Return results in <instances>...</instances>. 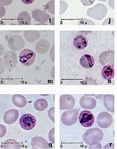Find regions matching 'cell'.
<instances>
[{
    "label": "cell",
    "mask_w": 117,
    "mask_h": 149,
    "mask_svg": "<svg viewBox=\"0 0 117 149\" xmlns=\"http://www.w3.org/2000/svg\"><path fill=\"white\" fill-rule=\"evenodd\" d=\"M83 5L85 6H91L95 3V0H81Z\"/></svg>",
    "instance_id": "cell-14"
},
{
    "label": "cell",
    "mask_w": 117,
    "mask_h": 149,
    "mask_svg": "<svg viewBox=\"0 0 117 149\" xmlns=\"http://www.w3.org/2000/svg\"><path fill=\"white\" fill-rule=\"evenodd\" d=\"M18 117V112L14 109H11L5 113L4 115V120L5 123L11 124L16 122Z\"/></svg>",
    "instance_id": "cell-5"
},
{
    "label": "cell",
    "mask_w": 117,
    "mask_h": 149,
    "mask_svg": "<svg viewBox=\"0 0 117 149\" xmlns=\"http://www.w3.org/2000/svg\"><path fill=\"white\" fill-rule=\"evenodd\" d=\"M36 53L30 49H25L20 52L19 56V61L25 66L32 65L35 61Z\"/></svg>",
    "instance_id": "cell-2"
},
{
    "label": "cell",
    "mask_w": 117,
    "mask_h": 149,
    "mask_svg": "<svg viewBox=\"0 0 117 149\" xmlns=\"http://www.w3.org/2000/svg\"><path fill=\"white\" fill-rule=\"evenodd\" d=\"M88 41L84 36L78 35L74 39V46L77 50H83L87 46Z\"/></svg>",
    "instance_id": "cell-7"
},
{
    "label": "cell",
    "mask_w": 117,
    "mask_h": 149,
    "mask_svg": "<svg viewBox=\"0 0 117 149\" xmlns=\"http://www.w3.org/2000/svg\"><path fill=\"white\" fill-rule=\"evenodd\" d=\"M80 123L84 127H90L93 124L95 118L92 113L84 110L80 113L79 116Z\"/></svg>",
    "instance_id": "cell-4"
},
{
    "label": "cell",
    "mask_w": 117,
    "mask_h": 149,
    "mask_svg": "<svg viewBox=\"0 0 117 149\" xmlns=\"http://www.w3.org/2000/svg\"><path fill=\"white\" fill-rule=\"evenodd\" d=\"M36 123L35 117L30 114L22 115L19 120V123L22 128L26 130L33 129L35 127Z\"/></svg>",
    "instance_id": "cell-3"
},
{
    "label": "cell",
    "mask_w": 117,
    "mask_h": 149,
    "mask_svg": "<svg viewBox=\"0 0 117 149\" xmlns=\"http://www.w3.org/2000/svg\"><path fill=\"white\" fill-rule=\"evenodd\" d=\"M102 76L105 80H111L114 77V69L113 66L108 65L103 68Z\"/></svg>",
    "instance_id": "cell-8"
},
{
    "label": "cell",
    "mask_w": 117,
    "mask_h": 149,
    "mask_svg": "<svg viewBox=\"0 0 117 149\" xmlns=\"http://www.w3.org/2000/svg\"><path fill=\"white\" fill-rule=\"evenodd\" d=\"M98 1H105L106 0H98Z\"/></svg>",
    "instance_id": "cell-17"
},
{
    "label": "cell",
    "mask_w": 117,
    "mask_h": 149,
    "mask_svg": "<svg viewBox=\"0 0 117 149\" xmlns=\"http://www.w3.org/2000/svg\"><path fill=\"white\" fill-rule=\"evenodd\" d=\"M13 104L18 108H24L27 104V100L25 96L21 95H15L12 98Z\"/></svg>",
    "instance_id": "cell-9"
},
{
    "label": "cell",
    "mask_w": 117,
    "mask_h": 149,
    "mask_svg": "<svg viewBox=\"0 0 117 149\" xmlns=\"http://www.w3.org/2000/svg\"><path fill=\"white\" fill-rule=\"evenodd\" d=\"M35 0H21L22 3H24L25 4H27V5L32 3Z\"/></svg>",
    "instance_id": "cell-15"
},
{
    "label": "cell",
    "mask_w": 117,
    "mask_h": 149,
    "mask_svg": "<svg viewBox=\"0 0 117 149\" xmlns=\"http://www.w3.org/2000/svg\"><path fill=\"white\" fill-rule=\"evenodd\" d=\"M48 102L44 99H39L35 102L34 108L38 111H43L48 108Z\"/></svg>",
    "instance_id": "cell-13"
},
{
    "label": "cell",
    "mask_w": 117,
    "mask_h": 149,
    "mask_svg": "<svg viewBox=\"0 0 117 149\" xmlns=\"http://www.w3.org/2000/svg\"><path fill=\"white\" fill-rule=\"evenodd\" d=\"M80 64L84 68L90 69L95 64V59L90 55L84 54L80 59Z\"/></svg>",
    "instance_id": "cell-6"
},
{
    "label": "cell",
    "mask_w": 117,
    "mask_h": 149,
    "mask_svg": "<svg viewBox=\"0 0 117 149\" xmlns=\"http://www.w3.org/2000/svg\"><path fill=\"white\" fill-rule=\"evenodd\" d=\"M72 97V96L70 95H63L60 96V109L62 110L64 109H71L72 107L71 106L74 107V104L72 103H68L67 101H69V99Z\"/></svg>",
    "instance_id": "cell-10"
},
{
    "label": "cell",
    "mask_w": 117,
    "mask_h": 149,
    "mask_svg": "<svg viewBox=\"0 0 117 149\" xmlns=\"http://www.w3.org/2000/svg\"><path fill=\"white\" fill-rule=\"evenodd\" d=\"M108 5H109V7L111 8L112 9H114V0H109V1H108Z\"/></svg>",
    "instance_id": "cell-16"
},
{
    "label": "cell",
    "mask_w": 117,
    "mask_h": 149,
    "mask_svg": "<svg viewBox=\"0 0 117 149\" xmlns=\"http://www.w3.org/2000/svg\"><path fill=\"white\" fill-rule=\"evenodd\" d=\"M78 109H74L71 111H66L62 114V122L65 125L67 124V122L69 121V119L71 117L74 118H77V115L78 114Z\"/></svg>",
    "instance_id": "cell-11"
},
{
    "label": "cell",
    "mask_w": 117,
    "mask_h": 149,
    "mask_svg": "<svg viewBox=\"0 0 117 149\" xmlns=\"http://www.w3.org/2000/svg\"><path fill=\"white\" fill-rule=\"evenodd\" d=\"M33 18L37 21L47 20L49 15L41 10H35L32 12Z\"/></svg>",
    "instance_id": "cell-12"
},
{
    "label": "cell",
    "mask_w": 117,
    "mask_h": 149,
    "mask_svg": "<svg viewBox=\"0 0 117 149\" xmlns=\"http://www.w3.org/2000/svg\"><path fill=\"white\" fill-rule=\"evenodd\" d=\"M107 13V8L103 4H97L92 8L88 10L87 14L89 17H91L97 20H100L104 17Z\"/></svg>",
    "instance_id": "cell-1"
}]
</instances>
